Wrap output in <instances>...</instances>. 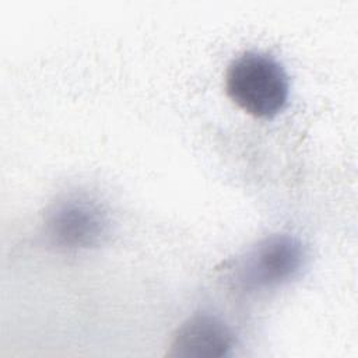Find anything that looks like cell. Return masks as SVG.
Returning <instances> with one entry per match:
<instances>
[{
    "instance_id": "cell-1",
    "label": "cell",
    "mask_w": 358,
    "mask_h": 358,
    "mask_svg": "<svg viewBox=\"0 0 358 358\" xmlns=\"http://www.w3.org/2000/svg\"><path fill=\"white\" fill-rule=\"evenodd\" d=\"M225 88L231 101L255 117L278 115L289 95L284 67L274 57L260 52H245L231 62Z\"/></svg>"
},
{
    "instance_id": "cell-2",
    "label": "cell",
    "mask_w": 358,
    "mask_h": 358,
    "mask_svg": "<svg viewBox=\"0 0 358 358\" xmlns=\"http://www.w3.org/2000/svg\"><path fill=\"white\" fill-rule=\"evenodd\" d=\"M305 259L302 243L289 235L260 241L234 267V280L245 291L266 289L291 280Z\"/></svg>"
},
{
    "instance_id": "cell-3",
    "label": "cell",
    "mask_w": 358,
    "mask_h": 358,
    "mask_svg": "<svg viewBox=\"0 0 358 358\" xmlns=\"http://www.w3.org/2000/svg\"><path fill=\"white\" fill-rule=\"evenodd\" d=\"M46 227L55 243L76 249L102 242L108 221L99 206L78 197L55 204L48 214Z\"/></svg>"
},
{
    "instance_id": "cell-4",
    "label": "cell",
    "mask_w": 358,
    "mask_h": 358,
    "mask_svg": "<svg viewBox=\"0 0 358 358\" xmlns=\"http://www.w3.org/2000/svg\"><path fill=\"white\" fill-rule=\"evenodd\" d=\"M234 347V334L217 316L196 313L185 320L173 334L171 357L221 358Z\"/></svg>"
}]
</instances>
